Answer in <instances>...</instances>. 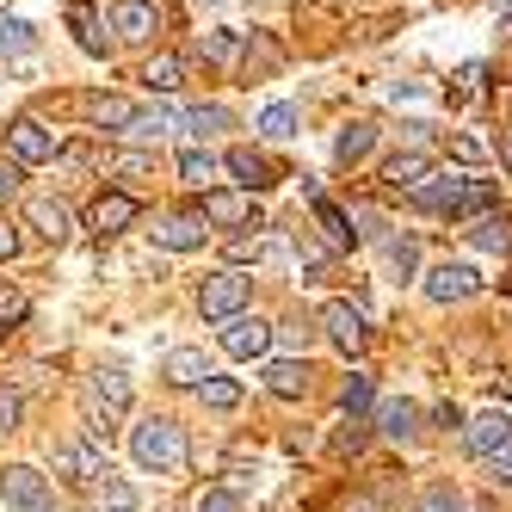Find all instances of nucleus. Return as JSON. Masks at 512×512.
I'll return each instance as SVG.
<instances>
[{"mask_svg": "<svg viewBox=\"0 0 512 512\" xmlns=\"http://www.w3.org/2000/svg\"><path fill=\"white\" fill-rule=\"evenodd\" d=\"M13 253H19V229L0 223V260H13Z\"/></svg>", "mask_w": 512, "mask_h": 512, "instance_id": "603ef678", "label": "nucleus"}, {"mask_svg": "<svg viewBox=\"0 0 512 512\" xmlns=\"http://www.w3.org/2000/svg\"><path fill=\"white\" fill-rule=\"evenodd\" d=\"M112 31L124 44H149L161 31V7L155 0H112Z\"/></svg>", "mask_w": 512, "mask_h": 512, "instance_id": "9d476101", "label": "nucleus"}, {"mask_svg": "<svg viewBox=\"0 0 512 512\" xmlns=\"http://www.w3.org/2000/svg\"><path fill=\"white\" fill-rule=\"evenodd\" d=\"M124 408H130V377L124 371H93L87 377V420H93V432H105Z\"/></svg>", "mask_w": 512, "mask_h": 512, "instance_id": "f03ea898", "label": "nucleus"}, {"mask_svg": "<svg viewBox=\"0 0 512 512\" xmlns=\"http://www.w3.org/2000/svg\"><path fill=\"white\" fill-rule=\"evenodd\" d=\"M68 25H75V38H81V50H87V56H105V38H99V19H93L87 7H75V13H68Z\"/></svg>", "mask_w": 512, "mask_h": 512, "instance_id": "c9c22d12", "label": "nucleus"}, {"mask_svg": "<svg viewBox=\"0 0 512 512\" xmlns=\"http://www.w3.org/2000/svg\"><path fill=\"white\" fill-rule=\"evenodd\" d=\"M500 167H512V142H500Z\"/></svg>", "mask_w": 512, "mask_h": 512, "instance_id": "864d4df0", "label": "nucleus"}, {"mask_svg": "<svg viewBox=\"0 0 512 512\" xmlns=\"http://www.w3.org/2000/svg\"><path fill=\"white\" fill-rule=\"evenodd\" d=\"M31 315V303H25V290H13V284H0V334H7V327H19Z\"/></svg>", "mask_w": 512, "mask_h": 512, "instance_id": "58836bf2", "label": "nucleus"}, {"mask_svg": "<svg viewBox=\"0 0 512 512\" xmlns=\"http://www.w3.org/2000/svg\"><path fill=\"white\" fill-rule=\"evenodd\" d=\"M229 253H235V266H247V260H266V253H278V241H260V235L247 241V235H241V241H235Z\"/></svg>", "mask_w": 512, "mask_h": 512, "instance_id": "37998d69", "label": "nucleus"}, {"mask_svg": "<svg viewBox=\"0 0 512 512\" xmlns=\"http://www.w3.org/2000/svg\"><path fill=\"white\" fill-rule=\"evenodd\" d=\"M500 204V192L488 186V179H469V192H463V204H457V216H488Z\"/></svg>", "mask_w": 512, "mask_h": 512, "instance_id": "f704fd0d", "label": "nucleus"}, {"mask_svg": "<svg viewBox=\"0 0 512 512\" xmlns=\"http://www.w3.org/2000/svg\"><path fill=\"white\" fill-rule=\"evenodd\" d=\"M371 142H377V124H371V118H352V124L334 136V161H340V167H358L364 155H371Z\"/></svg>", "mask_w": 512, "mask_h": 512, "instance_id": "4be33fe9", "label": "nucleus"}, {"mask_svg": "<svg viewBox=\"0 0 512 512\" xmlns=\"http://www.w3.org/2000/svg\"><path fill=\"white\" fill-rule=\"evenodd\" d=\"M420 179H432V155L426 149H408V155H389L383 161V186H395V192H414Z\"/></svg>", "mask_w": 512, "mask_h": 512, "instance_id": "6ab92c4d", "label": "nucleus"}, {"mask_svg": "<svg viewBox=\"0 0 512 512\" xmlns=\"http://www.w3.org/2000/svg\"><path fill=\"white\" fill-rule=\"evenodd\" d=\"M469 247L475 253H512V216L506 210H488L482 223L469 229Z\"/></svg>", "mask_w": 512, "mask_h": 512, "instance_id": "b1692460", "label": "nucleus"}, {"mask_svg": "<svg viewBox=\"0 0 512 512\" xmlns=\"http://www.w3.org/2000/svg\"><path fill=\"white\" fill-rule=\"evenodd\" d=\"M204 223H216V229H260V210H253V198L247 192H204Z\"/></svg>", "mask_w": 512, "mask_h": 512, "instance_id": "9b49d317", "label": "nucleus"}, {"mask_svg": "<svg viewBox=\"0 0 512 512\" xmlns=\"http://www.w3.org/2000/svg\"><path fill=\"white\" fill-rule=\"evenodd\" d=\"M155 247H167V253H192V247H204V216H198V210H173V216H161V223H155Z\"/></svg>", "mask_w": 512, "mask_h": 512, "instance_id": "2eb2a0df", "label": "nucleus"}, {"mask_svg": "<svg viewBox=\"0 0 512 512\" xmlns=\"http://www.w3.org/2000/svg\"><path fill=\"white\" fill-rule=\"evenodd\" d=\"M216 173H223V161H216L210 149H186V155H179V179H186V186H210L216 192Z\"/></svg>", "mask_w": 512, "mask_h": 512, "instance_id": "bb28decb", "label": "nucleus"}, {"mask_svg": "<svg viewBox=\"0 0 512 512\" xmlns=\"http://www.w3.org/2000/svg\"><path fill=\"white\" fill-rule=\"evenodd\" d=\"M161 377H167V383H179V389H198V383L210 377V358H204L198 346H173V352H167V364H161Z\"/></svg>", "mask_w": 512, "mask_h": 512, "instance_id": "aec40b11", "label": "nucleus"}, {"mask_svg": "<svg viewBox=\"0 0 512 512\" xmlns=\"http://www.w3.org/2000/svg\"><path fill=\"white\" fill-rule=\"evenodd\" d=\"M167 130H173V112H161V105H155V112H136L124 136H130V142H155V136H167Z\"/></svg>", "mask_w": 512, "mask_h": 512, "instance_id": "473e14b6", "label": "nucleus"}, {"mask_svg": "<svg viewBox=\"0 0 512 512\" xmlns=\"http://www.w3.org/2000/svg\"><path fill=\"white\" fill-rule=\"evenodd\" d=\"M414 266H420V241H414V235H395V241H389V272H395V284H408Z\"/></svg>", "mask_w": 512, "mask_h": 512, "instance_id": "2f4dec72", "label": "nucleus"}, {"mask_svg": "<svg viewBox=\"0 0 512 512\" xmlns=\"http://www.w3.org/2000/svg\"><path fill=\"white\" fill-rule=\"evenodd\" d=\"M266 346H272V327L260 321V315H229L223 321V352L229 358H266Z\"/></svg>", "mask_w": 512, "mask_h": 512, "instance_id": "1a4fd4ad", "label": "nucleus"}, {"mask_svg": "<svg viewBox=\"0 0 512 512\" xmlns=\"http://www.w3.org/2000/svg\"><path fill=\"white\" fill-rule=\"evenodd\" d=\"M457 87H463V93L482 87V62H463V68H457Z\"/></svg>", "mask_w": 512, "mask_h": 512, "instance_id": "3c124183", "label": "nucleus"}, {"mask_svg": "<svg viewBox=\"0 0 512 512\" xmlns=\"http://www.w3.org/2000/svg\"><path fill=\"white\" fill-rule=\"evenodd\" d=\"M19 414H25L19 389H7V383H0V438H7V432H19Z\"/></svg>", "mask_w": 512, "mask_h": 512, "instance_id": "a19ab883", "label": "nucleus"}, {"mask_svg": "<svg viewBox=\"0 0 512 512\" xmlns=\"http://www.w3.org/2000/svg\"><path fill=\"white\" fill-rule=\"evenodd\" d=\"M192 512H235V494H229V488H204Z\"/></svg>", "mask_w": 512, "mask_h": 512, "instance_id": "de8ad7c7", "label": "nucleus"}, {"mask_svg": "<svg viewBox=\"0 0 512 512\" xmlns=\"http://www.w3.org/2000/svg\"><path fill=\"white\" fill-rule=\"evenodd\" d=\"M25 223L38 229L44 241H56V247H62L68 235H75V210H68L62 198H31V204H25Z\"/></svg>", "mask_w": 512, "mask_h": 512, "instance_id": "dca6fc26", "label": "nucleus"}, {"mask_svg": "<svg viewBox=\"0 0 512 512\" xmlns=\"http://www.w3.org/2000/svg\"><path fill=\"white\" fill-rule=\"evenodd\" d=\"M451 155L457 161H488V142L482 136H451Z\"/></svg>", "mask_w": 512, "mask_h": 512, "instance_id": "a18cd8bd", "label": "nucleus"}, {"mask_svg": "<svg viewBox=\"0 0 512 512\" xmlns=\"http://www.w3.org/2000/svg\"><path fill=\"white\" fill-rule=\"evenodd\" d=\"M198 401H204V408H235V401H241V383H229V377H204V383H198Z\"/></svg>", "mask_w": 512, "mask_h": 512, "instance_id": "72a5a7b5", "label": "nucleus"}, {"mask_svg": "<svg viewBox=\"0 0 512 512\" xmlns=\"http://www.w3.org/2000/svg\"><path fill=\"white\" fill-rule=\"evenodd\" d=\"M81 112H87V124H93V130L124 136V130H130V118H136V105H130V99H118V93H87V99H81Z\"/></svg>", "mask_w": 512, "mask_h": 512, "instance_id": "a211bd4d", "label": "nucleus"}, {"mask_svg": "<svg viewBox=\"0 0 512 512\" xmlns=\"http://www.w3.org/2000/svg\"><path fill=\"white\" fill-rule=\"evenodd\" d=\"M56 475H68V482H99V475H105L99 438H75V445H62L56 451Z\"/></svg>", "mask_w": 512, "mask_h": 512, "instance_id": "4468645a", "label": "nucleus"}, {"mask_svg": "<svg viewBox=\"0 0 512 512\" xmlns=\"http://www.w3.org/2000/svg\"><path fill=\"white\" fill-rule=\"evenodd\" d=\"M371 395H377V383H371V371H352V377L340 383V408H346V414L358 420L364 408H371Z\"/></svg>", "mask_w": 512, "mask_h": 512, "instance_id": "c85d7f7f", "label": "nucleus"}, {"mask_svg": "<svg viewBox=\"0 0 512 512\" xmlns=\"http://www.w3.org/2000/svg\"><path fill=\"white\" fill-rule=\"evenodd\" d=\"M321 327H327V340H334L340 352H364V340H371V321H364V309L346 303V297L321 309Z\"/></svg>", "mask_w": 512, "mask_h": 512, "instance_id": "423d86ee", "label": "nucleus"}, {"mask_svg": "<svg viewBox=\"0 0 512 512\" xmlns=\"http://www.w3.org/2000/svg\"><path fill=\"white\" fill-rule=\"evenodd\" d=\"M142 87H149V93H179V87H186V56H149V68H142Z\"/></svg>", "mask_w": 512, "mask_h": 512, "instance_id": "393cba45", "label": "nucleus"}, {"mask_svg": "<svg viewBox=\"0 0 512 512\" xmlns=\"http://www.w3.org/2000/svg\"><path fill=\"white\" fill-rule=\"evenodd\" d=\"M0 506H13V512H44V506H50V482H44L31 463L0 469Z\"/></svg>", "mask_w": 512, "mask_h": 512, "instance_id": "7ed1b4c3", "label": "nucleus"}, {"mask_svg": "<svg viewBox=\"0 0 512 512\" xmlns=\"http://www.w3.org/2000/svg\"><path fill=\"white\" fill-rule=\"evenodd\" d=\"M223 167L241 179V192H247V198H253V192H266V186H278V167H272L260 149H229V155H223Z\"/></svg>", "mask_w": 512, "mask_h": 512, "instance_id": "f3484780", "label": "nucleus"}, {"mask_svg": "<svg viewBox=\"0 0 512 512\" xmlns=\"http://www.w3.org/2000/svg\"><path fill=\"white\" fill-rule=\"evenodd\" d=\"M19 186H25V167H19L13 155H0V204H7V198H13Z\"/></svg>", "mask_w": 512, "mask_h": 512, "instance_id": "c03bdc74", "label": "nucleus"}, {"mask_svg": "<svg viewBox=\"0 0 512 512\" xmlns=\"http://www.w3.org/2000/svg\"><path fill=\"white\" fill-rule=\"evenodd\" d=\"M488 482H494V488H512V445L488 457Z\"/></svg>", "mask_w": 512, "mask_h": 512, "instance_id": "49530a36", "label": "nucleus"}, {"mask_svg": "<svg viewBox=\"0 0 512 512\" xmlns=\"http://www.w3.org/2000/svg\"><path fill=\"white\" fill-rule=\"evenodd\" d=\"M241 56H247V75H272V68H278V50H272L266 38H260V44H247Z\"/></svg>", "mask_w": 512, "mask_h": 512, "instance_id": "79ce46f5", "label": "nucleus"}, {"mask_svg": "<svg viewBox=\"0 0 512 512\" xmlns=\"http://www.w3.org/2000/svg\"><path fill=\"white\" fill-rule=\"evenodd\" d=\"M383 432L389 438H414V426H420V408H414V401H383Z\"/></svg>", "mask_w": 512, "mask_h": 512, "instance_id": "c756f323", "label": "nucleus"}, {"mask_svg": "<svg viewBox=\"0 0 512 512\" xmlns=\"http://www.w3.org/2000/svg\"><path fill=\"white\" fill-rule=\"evenodd\" d=\"M266 389H272L278 401L309 395V364H297V358H272V364H266Z\"/></svg>", "mask_w": 512, "mask_h": 512, "instance_id": "412c9836", "label": "nucleus"}, {"mask_svg": "<svg viewBox=\"0 0 512 512\" xmlns=\"http://www.w3.org/2000/svg\"><path fill=\"white\" fill-rule=\"evenodd\" d=\"M87 488H93V494H87L93 512H136V488L124 482V475H112V469H105L99 482H87Z\"/></svg>", "mask_w": 512, "mask_h": 512, "instance_id": "5701e85b", "label": "nucleus"}, {"mask_svg": "<svg viewBox=\"0 0 512 512\" xmlns=\"http://www.w3.org/2000/svg\"><path fill=\"white\" fill-rule=\"evenodd\" d=\"M198 56H204L210 68L241 62V31H198Z\"/></svg>", "mask_w": 512, "mask_h": 512, "instance_id": "a878e982", "label": "nucleus"}, {"mask_svg": "<svg viewBox=\"0 0 512 512\" xmlns=\"http://www.w3.org/2000/svg\"><path fill=\"white\" fill-rule=\"evenodd\" d=\"M260 136L266 142H290V136H297V105H266V112H260Z\"/></svg>", "mask_w": 512, "mask_h": 512, "instance_id": "7c9ffc66", "label": "nucleus"}, {"mask_svg": "<svg viewBox=\"0 0 512 512\" xmlns=\"http://www.w3.org/2000/svg\"><path fill=\"white\" fill-rule=\"evenodd\" d=\"M130 223H136V198H130V192H99V198H93V210H87V229H93L99 241L124 235Z\"/></svg>", "mask_w": 512, "mask_h": 512, "instance_id": "f8f14e48", "label": "nucleus"}, {"mask_svg": "<svg viewBox=\"0 0 512 512\" xmlns=\"http://www.w3.org/2000/svg\"><path fill=\"white\" fill-rule=\"evenodd\" d=\"M19 50H31V25L0 13V56H19Z\"/></svg>", "mask_w": 512, "mask_h": 512, "instance_id": "ea45409f", "label": "nucleus"}, {"mask_svg": "<svg viewBox=\"0 0 512 512\" xmlns=\"http://www.w3.org/2000/svg\"><path fill=\"white\" fill-rule=\"evenodd\" d=\"M463 192H469V173H432V179H420V186L408 192L420 210H445V216H457V204H463Z\"/></svg>", "mask_w": 512, "mask_h": 512, "instance_id": "ddd939ff", "label": "nucleus"}, {"mask_svg": "<svg viewBox=\"0 0 512 512\" xmlns=\"http://www.w3.org/2000/svg\"><path fill=\"white\" fill-rule=\"evenodd\" d=\"M315 204V223L327 229V241H334V247H352L358 235H352V223H346V210L340 204H327V198H309Z\"/></svg>", "mask_w": 512, "mask_h": 512, "instance_id": "cd10ccee", "label": "nucleus"}, {"mask_svg": "<svg viewBox=\"0 0 512 512\" xmlns=\"http://www.w3.org/2000/svg\"><path fill=\"white\" fill-rule=\"evenodd\" d=\"M130 457H136V469H186V426L167 414L142 420L130 432Z\"/></svg>", "mask_w": 512, "mask_h": 512, "instance_id": "f257e3e1", "label": "nucleus"}, {"mask_svg": "<svg viewBox=\"0 0 512 512\" xmlns=\"http://www.w3.org/2000/svg\"><path fill=\"white\" fill-rule=\"evenodd\" d=\"M414 512H463V494L451 488V482H432L426 494H420V506Z\"/></svg>", "mask_w": 512, "mask_h": 512, "instance_id": "e433bc0d", "label": "nucleus"}, {"mask_svg": "<svg viewBox=\"0 0 512 512\" xmlns=\"http://www.w3.org/2000/svg\"><path fill=\"white\" fill-rule=\"evenodd\" d=\"M241 303H247V278L229 266V272H210L204 284H198V309L210 315V321H229V315H241Z\"/></svg>", "mask_w": 512, "mask_h": 512, "instance_id": "39448f33", "label": "nucleus"}, {"mask_svg": "<svg viewBox=\"0 0 512 512\" xmlns=\"http://www.w3.org/2000/svg\"><path fill=\"white\" fill-rule=\"evenodd\" d=\"M475 290H482V278H475V266H463V260H445V266L426 272V297L432 303H469Z\"/></svg>", "mask_w": 512, "mask_h": 512, "instance_id": "6e6552de", "label": "nucleus"}, {"mask_svg": "<svg viewBox=\"0 0 512 512\" xmlns=\"http://www.w3.org/2000/svg\"><path fill=\"white\" fill-rule=\"evenodd\" d=\"M118 173H124V179H149V173H155V161H149V155H124V161H118Z\"/></svg>", "mask_w": 512, "mask_h": 512, "instance_id": "8fccbe9b", "label": "nucleus"}, {"mask_svg": "<svg viewBox=\"0 0 512 512\" xmlns=\"http://www.w3.org/2000/svg\"><path fill=\"white\" fill-rule=\"evenodd\" d=\"M463 445H469V457H494V451H506L512 445V414L506 408H488V414H475L469 426H463Z\"/></svg>", "mask_w": 512, "mask_h": 512, "instance_id": "0eeeda50", "label": "nucleus"}, {"mask_svg": "<svg viewBox=\"0 0 512 512\" xmlns=\"http://www.w3.org/2000/svg\"><path fill=\"white\" fill-rule=\"evenodd\" d=\"M179 124H186L192 136H210V130H223V124H229V112H223V105H192V112L179 118Z\"/></svg>", "mask_w": 512, "mask_h": 512, "instance_id": "4c0bfd02", "label": "nucleus"}, {"mask_svg": "<svg viewBox=\"0 0 512 512\" xmlns=\"http://www.w3.org/2000/svg\"><path fill=\"white\" fill-rule=\"evenodd\" d=\"M56 130H44L38 118H13L7 124V155L19 161V167H38V161H56Z\"/></svg>", "mask_w": 512, "mask_h": 512, "instance_id": "20e7f679", "label": "nucleus"}, {"mask_svg": "<svg viewBox=\"0 0 512 512\" xmlns=\"http://www.w3.org/2000/svg\"><path fill=\"white\" fill-rule=\"evenodd\" d=\"M364 438H371V432H364V420H352V426L334 438V451H340V457H352V451H364Z\"/></svg>", "mask_w": 512, "mask_h": 512, "instance_id": "09e8293b", "label": "nucleus"}]
</instances>
